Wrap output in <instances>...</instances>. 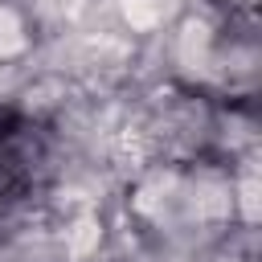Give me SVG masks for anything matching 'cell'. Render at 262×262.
<instances>
[{"label": "cell", "instance_id": "6da1fadb", "mask_svg": "<svg viewBox=\"0 0 262 262\" xmlns=\"http://www.w3.org/2000/svg\"><path fill=\"white\" fill-rule=\"evenodd\" d=\"M25 127H12V123H0V209L20 201V192L33 184L37 176V160H41V147L20 135Z\"/></svg>", "mask_w": 262, "mask_h": 262}]
</instances>
